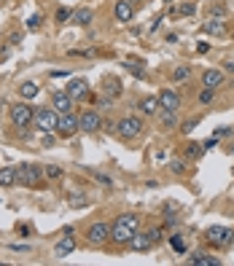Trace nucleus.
<instances>
[{
    "label": "nucleus",
    "instance_id": "obj_1",
    "mask_svg": "<svg viewBox=\"0 0 234 266\" xmlns=\"http://www.w3.org/2000/svg\"><path fill=\"white\" fill-rule=\"evenodd\" d=\"M140 229V215L135 213H127V215H119L113 221V231H110V240L119 242V245H127L132 240V234Z\"/></svg>",
    "mask_w": 234,
    "mask_h": 266
},
{
    "label": "nucleus",
    "instance_id": "obj_2",
    "mask_svg": "<svg viewBox=\"0 0 234 266\" xmlns=\"http://www.w3.org/2000/svg\"><path fill=\"white\" fill-rule=\"evenodd\" d=\"M204 237L215 248H231L234 245V229H229V226H210Z\"/></svg>",
    "mask_w": 234,
    "mask_h": 266
},
{
    "label": "nucleus",
    "instance_id": "obj_3",
    "mask_svg": "<svg viewBox=\"0 0 234 266\" xmlns=\"http://www.w3.org/2000/svg\"><path fill=\"white\" fill-rule=\"evenodd\" d=\"M41 175H43V169L35 167V164H19V167H16V183H19V186L35 188L41 183Z\"/></svg>",
    "mask_w": 234,
    "mask_h": 266
},
{
    "label": "nucleus",
    "instance_id": "obj_4",
    "mask_svg": "<svg viewBox=\"0 0 234 266\" xmlns=\"http://www.w3.org/2000/svg\"><path fill=\"white\" fill-rule=\"evenodd\" d=\"M110 231H113V223H105V221H97L89 226L86 231V242L95 245V248H100V245H105L110 240Z\"/></svg>",
    "mask_w": 234,
    "mask_h": 266
},
{
    "label": "nucleus",
    "instance_id": "obj_5",
    "mask_svg": "<svg viewBox=\"0 0 234 266\" xmlns=\"http://www.w3.org/2000/svg\"><path fill=\"white\" fill-rule=\"evenodd\" d=\"M116 127H119V135L124 140H135L137 135H143V121L137 116H124Z\"/></svg>",
    "mask_w": 234,
    "mask_h": 266
},
{
    "label": "nucleus",
    "instance_id": "obj_6",
    "mask_svg": "<svg viewBox=\"0 0 234 266\" xmlns=\"http://www.w3.org/2000/svg\"><path fill=\"white\" fill-rule=\"evenodd\" d=\"M33 124L38 127L41 132H57V124H60V113L57 110H38L33 119Z\"/></svg>",
    "mask_w": 234,
    "mask_h": 266
},
{
    "label": "nucleus",
    "instance_id": "obj_7",
    "mask_svg": "<svg viewBox=\"0 0 234 266\" xmlns=\"http://www.w3.org/2000/svg\"><path fill=\"white\" fill-rule=\"evenodd\" d=\"M33 119H35V110H33L30 105H24V102H19V105L11 108V121H14V127H30Z\"/></svg>",
    "mask_w": 234,
    "mask_h": 266
},
{
    "label": "nucleus",
    "instance_id": "obj_8",
    "mask_svg": "<svg viewBox=\"0 0 234 266\" xmlns=\"http://www.w3.org/2000/svg\"><path fill=\"white\" fill-rule=\"evenodd\" d=\"M81 129L78 124V116H73V110L70 113H62L60 116V124H57V132L62 137H70V135H76V132Z\"/></svg>",
    "mask_w": 234,
    "mask_h": 266
},
{
    "label": "nucleus",
    "instance_id": "obj_9",
    "mask_svg": "<svg viewBox=\"0 0 234 266\" xmlns=\"http://www.w3.org/2000/svg\"><path fill=\"white\" fill-rule=\"evenodd\" d=\"M127 245H129L132 250H137V253H145V250L154 248V240H151V234H148V231H140V229H137V231L132 234V240H129Z\"/></svg>",
    "mask_w": 234,
    "mask_h": 266
},
{
    "label": "nucleus",
    "instance_id": "obj_10",
    "mask_svg": "<svg viewBox=\"0 0 234 266\" xmlns=\"http://www.w3.org/2000/svg\"><path fill=\"white\" fill-rule=\"evenodd\" d=\"M159 105H162V110H178L181 108V94L175 89H162L159 92Z\"/></svg>",
    "mask_w": 234,
    "mask_h": 266
},
{
    "label": "nucleus",
    "instance_id": "obj_11",
    "mask_svg": "<svg viewBox=\"0 0 234 266\" xmlns=\"http://www.w3.org/2000/svg\"><path fill=\"white\" fill-rule=\"evenodd\" d=\"M78 124H81L83 132H97V129H102V119H100V113L86 110V113H81V116H78Z\"/></svg>",
    "mask_w": 234,
    "mask_h": 266
},
{
    "label": "nucleus",
    "instance_id": "obj_12",
    "mask_svg": "<svg viewBox=\"0 0 234 266\" xmlns=\"http://www.w3.org/2000/svg\"><path fill=\"white\" fill-rule=\"evenodd\" d=\"M68 94L73 100H83L89 94V83H86V78H70V83H68Z\"/></svg>",
    "mask_w": 234,
    "mask_h": 266
},
{
    "label": "nucleus",
    "instance_id": "obj_13",
    "mask_svg": "<svg viewBox=\"0 0 234 266\" xmlns=\"http://www.w3.org/2000/svg\"><path fill=\"white\" fill-rule=\"evenodd\" d=\"M113 14H116L119 22L127 24V22H132V19H135V6L129 3V0H119L116 8H113Z\"/></svg>",
    "mask_w": 234,
    "mask_h": 266
},
{
    "label": "nucleus",
    "instance_id": "obj_14",
    "mask_svg": "<svg viewBox=\"0 0 234 266\" xmlns=\"http://www.w3.org/2000/svg\"><path fill=\"white\" fill-rule=\"evenodd\" d=\"M51 105H54V110H57L60 116H62V113H70V110H73V97H70L68 92H65V94L57 92V94L51 97Z\"/></svg>",
    "mask_w": 234,
    "mask_h": 266
},
{
    "label": "nucleus",
    "instance_id": "obj_15",
    "mask_svg": "<svg viewBox=\"0 0 234 266\" xmlns=\"http://www.w3.org/2000/svg\"><path fill=\"white\" fill-rule=\"evenodd\" d=\"M73 250H76V237L65 234L62 240L57 242V248H54V255H57V258H65V255H70Z\"/></svg>",
    "mask_w": 234,
    "mask_h": 266
},
{
    "label": "nucleus",
    "instance_id": "obj_16",
    "mask_svg": "<svg viewBox=\"0 0 234 266\" xmlns=\"http://www.w3.org/2000/svg\"><path fill=\"white\" fill-rule=\"evenodd\" d=\"M223 81H226L223 78V70H204L202 73V86L204 89H218Z\"/></svg>",
    "mask_w": 234,
    "mask_h": 266
},
{
    "label": "nucleus",
    "instance_id": "obj_17",
    "mask_svg": "<svg viewBox=\"0 0 234 266\" xmlns=\"http://www.w3.org/2000/svg\"><path fill=\"white\" fill-rule=\"evenodd\" d=\"M137 108H140L143 116H156V113L162 110V105H159V97H143V100L137 102Z\"/></svg>",
    "mask_w": 234,
    "mask_h": 266
},
{
    "label": "nucleus",
    "instance_id": "obj_18",
    "mask_svg": "<svg viewBox=\"0 0 234 266\" xmlns=\"http://www.w3.org/2000/svg\"><path fill=\"white\" fill-rule=\"evenodd\" d=\"M202 30L208 33V35L223 38V35H226V24H223V19H208V22L202 24Z\"/></svg>",
    "mask_w": 234,
    "mask_h": 266
},
{
    "label": "nucleus",
    "instance_id": "obj_19",
    "mask_svg": "<svg viewBox=\"0 0 234 266\" xmlns=\"http://www.w3.org/2000/svg\"><path fill=\"white\" fill-rule=\"evenodd\" d=\"M189 263H194V266H218L221 258H215V255H208V253H194L191 258H189Z\"/></svg>",
    "mask_w": 234,
    "mask_h": 266
},
{
    "label": "nucleus",
    "instance_id": "obj_20",
    "mask_svg": "<svg viewBox=\"0 0 234 266\" xmlns=\"http://www.w3.org/2000/svg\"><path fill=\"white\" fill-rule=\"evenodd\" d=\"M159 127L162 129H175L178 127V110H164L159 116Z\"/></svg>",
    "mask_w": 234,
    "mask_h": 266
},
{
    "label": "nucleus",
    "instance_id": "obj_21",
    "mask_svg": "<svg viewBox=\"0 0 234 266\" xmlns=\"http://www.w3.org/2000/svg\"><path fill=\"white\" fill-rule=\"evenodd\" d=\"M38 92H41V86H38V83H33V81H24V83H19V94H22L24 100L38 97Z\"/></svg>",
    "mask_w": 234,
    "mask_h": 266
},
{
    "label": "nucleus",
    "instance_id": "obj_22",
    "mask_svg": "<svg viewBox=\"0 0 234 266\" xmlns=\"http://www.w3.org/2000/svg\"><path fill=\"white\" fill-rule=\"evenodd\" d=\"M14 183H16V167H3V169H0V186L8 188Z\"/></svg>",
    "mask_w": 234,
    "mask_h": 266
},
{
    "label": "nucleus",
    "instance_id": "obj_23",
    "mask_svg": "<svg viewBox=\"0 0 234 266\" xmlns=\"http://www.w3.org/2000/svg\"><path fill=\"white\" fill-rule=\"evenodd\" d=\"M121 65H124V68H127L129 73H132L135 78H145V68L140 65V60H124Z\"/></svg>",
    "mask_w": 234,
    "mask_h": 266
},
{
    "label": "nucleus",
    "instance_id": "obj_24",
    "mask_svg": "<svg viewBox=\"0 0 234 266\" xmlns=\"http://www.w3.org/2000/svg\"><path fill=\"white\" fill-rule=\"evenodd\" d=\"M92 8H78V11H73V22L76 24H81V27H86L89 22H92Z\"/></svg>",
    "mask_w": 234,
    "mask_h": 266
},
{
    "label": "nucleus",
    "instance_id": "obj_25",
    "mask_svg": "<svg viewBox=\"0 0 234 266\" xmlns=\"http://www.w3.org/2000/svg\"><path fill=\"white\" fill-rule=\"evenodd\" d=\"M183 154H186V159H199L204 154V145H202V142H189Z\"/></svg>",
    "mask_w": 234,
    "mask_h": 266
},
{
    "label": "nucleus",
    "instance_id": "obj_26",
    "mask_svg": "<svg viewBox=\"0 0 234 266\" xmlns=\"http://www.w3.org/2000/svg\"><path fill=\"white\" fill-rule=\"evenodd\" d=\"M167 169H170L172 175H186V172H189V167H186V161H183V159H170Z\"/></svg>",
    "mask_w": 234,
    "mask_h": 266
},
{
    "label": "nucleus",
    "instance_id": "obj_27",
    "mask_svg": "<svg viewBox=\"0 0 234 266\" xmlns=\"http://www.w3.org/2000/svg\"><path fill=\"white\" fill-rule=\"evenodd\" d=\"M191 78V68L189 65H181V68H175V73H172V81L175 83H183V81H189Z\"/></svg>",
    "mask_w": 234,
    "mask_h": 266
},
{
    "label": "nucleus",
    "instance_id": "obj_28",
    "mask_svg": "<svg viewBox=\"0 0 234 266\" xmlns=\"http://www.w3.org/2000/svg\"><path fill=\"white\" fill-rule=\"evenodd\" d=\"M105 94H108L110 100L119 97V94H121V83H119V78H108V81H105Z\"/></svg>",
    "mask_w": 234,
    "mask_h": 266
},
{
    "label": "nucleus",
    "instance_id": "obj_29",
    "mask_svg": "<svg viewBox=\"0 0 234 266\" xmlns=\"http://www.w3.org/2000/svg\"><path fill=\"white\" fill-rule=\"evenodd\" d=\"M229 16V8L223 3H213L210 6V19H226Z\"/></svg>",
    "mask_w": 234,
    "mask_h": 266
},
{
    "label": "nucleus",
    "instance_id": "obj_30",
    "mask_svg": "<svg viewBox=\"0 0 234 266\" xmlns=\"http://www.w3.org/2000/svg\"><path fill=\"white\" fill-rule=\"evenodd\" d=\"M68 202H70V207H81V204H86V194L83 191H70Z\"/></svg>",
    "mask_w": 234,
    "mask_h": 266
},
{
    "label": "nucleus",
    "instance_id": "obj_31",
    "mask_svg": "<svg viewBox=\"0 0 234 266\" xmlns=\"http://www.w3.org/2000/svg\"><path fill=\"white\" fill-rule=\"evenodd\" d=\"M92 178H95V180H97V183H102V186H105V188H110V186H113V180H110L108 175H102V172H97V169H92Z\"/></svg>",
    "mask_w": 234,
    "mask_h": 266
},
{
    "label": "nucleus",
    "instance_id": "obj_32",
    "mask_svg": "<svg viewBox=\"0 0 234 266\" xmlns=\"http://www.w3.org/2000/svg\"><path fill=\"white\" fill-rule=\"evenodd\" d=\"M43 172H46V178H51V180L62 178V169H60L57 164H49V167H43Z\"/></svg>",
    "mask_w": 234,
    "mask_h": 266
},
{
    "label": "nucleus",
    "instance_id": "obj_33",
    "mask_svg": "<svg viewBox=\"0 0 234 266\" xmlns=\"http://www.w3.org/2000/svg\"><path fill=\"white\" fill-rule=\"evenodd\" d=\"M178 14H181V16H194L196 14V6L194 3H183V6H178Z\"/></svg>",
    "mask_w": 234,
    "mask_h": 266
},
{
    "label": "nucleus",
    "instance_id": "obj_34",
    "mask_svg": "<svg viewBox=\"0 0 234 266\" xmlns=\"http://www.w3.org/2000/svg\"><path fill=\"white\" fill-rule=\"evenodd\" d=\"M213 100H215V89H202V94H199V102H202V105H210Z\"/></svg>",
    "mask_w": 234,
    "mask_h": 266
},
{
    "label": "nucleus",
    "instance_id": "obj_35",
    "mask_svg": "<svg viewBox=\"0 0 234 266\" xmlns=\"http://www.w3.org/2000/svg\"><path fill=\"white\" fill-rule=\"evenodd\" d=\"M170 245H172V250L175 253H186V245H183V240H181V237H170Z\"/></svg>",
    "mask_w": 234,
    "mask_h": 266
},
{
    "label": "nucleus",
    "instance_id": "obj_36",
    "mask_svg": "<svg viewBox=\"0 0 234 266\" xmlns=\"http://www.w3.org/2000/svg\"><path fill=\"white\" fill-rule=\"evenodd\" d=\"M70 19H73V11H70V8H60V11H57V22H60V24L70 22Z\"/></svg>",
    "mask_w": 234,
    "mask_h": 266
},
{
    "label": "nucleus",
    "instance_id": "obj_37",
    "mask_svg": "<svg viewBox=\"0 0 234 266\" xmlns=\"http://www.w3.org/2000/svg\"><path fill=\"white\" fill-rule=\"evenodd\" d=\"M196 124H199V119H189V121H183L181 132H183V135H191V129H196Z\"/></svg>",
    "mask_w": 234,
    "mask_h": 266
},
{
    "label": "nucleus",
    "instance_id": "obj_38",
    "mask_svg": "<svg viewBox=\"0 0 234 266\" xmlns=\"http://www.w3.org/2000/svg\"><path fill=\"white\" fill-rule=\"evenodd\" d=\"M38 24H41V16H38V14L27 19V27H30V30H38Z\"/></svg>",
    "mask_w": 234,
    "mask_h": 266
},
{
    "label": "nucleus",
    "instance_id": "obj_39",
    "mask_svg": "<svg viewBox=\"0 0 234 266\" xmlns=\"http://www.w3.org/2000/svg\"><path fill=\"white\" fill-rule=\"evenodd\" d=\"M148 234H151L154 245H156V242H159V240H162V237H164V231H162V229H151V231H148Z\"/></svg>",
    "mask_w": 234,
    "mask_h": 266
},
{
    "label": "nucleus",
    "instance_id": "obj_40",
    "mask_svg": "<svg viewBox=\"0 0 234 266\" xmlns=\"http://www.w3.org/2000/svg\"><path fill=\"white\" fill-rule=\"evenodd\" d=\"M16 231H19V237H30V226L22 223V226H16Z\"/></svg>",
    "mask_w": 234,
    "mask_h": 266
},
{
    "label": "nucleus",
    "instance_id": "obj_41",
    "mask_svg": "<svg viewBox=\"0 0 234 266\" xmlns=\"http://www.w3.org/2000/svg\"><path fill=\"white\" fill-rule=\"evenodd\" d=\"M43 145L49 148V145H54V137H51V132H43Z\"/></svg>",
    "mask_w": 234,
    "mask_h": 266
},
{
    "label": "nucleus",
    "instance_id": "obj_42",
    "mask_svg": "<svg viewBox=\"0 0 234 266\" xmlns=\"http://www.w3.org/2000/svg\"><path fill=\"white\" fill-rule=\"evenodd\" d=\"M19 41H22V35H16V33L8 38V43H11V46H19Z\"/></svg>",
    "mask_w": 234,
    "mask_h": 266
},
{
    "label": "nucleus",
    "instance_id": "obj_43",
    "mask_svg": "<svg viewBox=\"0 0 234 266\" xmlns=\"http://www.w3.org/2000/svg\"><path fill=\"white\" fill-rule=\"evenodd\" d=\"M223 68H226L229 73H234V62H223Z\"/></svg>",
    "mask_w": 234,
    "mask_h": 266
},
{
    "label": "nucleus",
    "instance_id": "obj_44",
    "mask_svg": "<svg viewBox=\"0 0 234 266\" xmlns=\"http://www.w3.org/2000/svg\"><path fill=\"white\" fill-rule=\"evenodd\" d=\"M164 3H172V0H164Z\"/></svg>",
    "mask_w": 234,
    "mask_h": 266
}]
</instances>
